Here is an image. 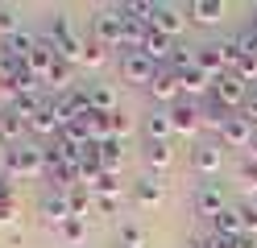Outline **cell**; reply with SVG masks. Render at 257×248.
I'll use <instances>...</instances> for the list:
<instances>
[{"label":"cell","instance_id":"35","mask_svg":"<svg viewBox=\"0 0 257 248\" xmlns=\"http://www.w3.org/2000/svg\"><path fill=\"white\" fill-rule=\"evenodd\" d=\"M236 211H240V227L249 236H257V207H236Z\"/></svg>","mask_w":257,"mask_h":248},{"label":"cell","instance_id":"23","mask_svg":"<svg viewBox=\"0 0 257 248\" xmlns=\"http://www.w3.org/2000/svg\"><path fill=\"white\" fill-rule=\"evenodd\" d=\"M212 231H216V236H245V227H240V211L236 207H224L220 215H216V219H212Z\"/></svg>","mask_w":257,"mask_h":248},{"label":"cell","instance_id":"18","mask_svg":"<svg viewBox=\"0 0 257 248\" xmlns=\"http://www.w3.org/2000/svg\"><path fill=\"white\" fill-rule=\"evenodd\" d=\"M34 46H38V38L29 29H21V33H9V38H0V54H9L13 62H25L29 54H34Z\"/></svg>","mask_w":257,"mask_h":248},{"label":"cell","instance_id":"17","mask_svg":"<svg viewBox=\"0 0 257 248\" xmlns=\"http://www.w3.org/2000/svg\"><path fill=\"white\" fill-rule=\"evenodd\" d=\"M174 75H179L183 95H212V87H216V79L207 71H199V66H187V71H174Z\"/></svg>","mask_w":257,"mask_h":248},{"label":"cell","instance_id":"9","mask_svg":"<svg viewBox=\"0 0 257 248\" xmlns=\"http://www.w3.org/2000/svg\"><path fill=\"white\" fill-rule=\"evenodd\" d=\"M253 137H257V128L240 112H232L228 120H224V128H220V145H228V149H249Z\"/></svg>","mask_w":257,"mask_h":248},{"label":"cell","instance_id":"16","mask_svg":"<svg viewBox=\"0 0 257 248\" xmlns=\"http://www.w3.org/2000/svg\"><path fill=\"white\" fill-rule=\"evenodd\" d=\"M195 66H199V71H207L212 79L228 75V62H224V46H220V42H207V46H199V50H195Z\"/></svg>","mask_w":257,"mask_h":248},{"label":"cell","instance_id":"25","mask_svg":"<svg viewBox=\"0 0 257 248\" xmlns=\"http://www.w3.org/2000/svg\"><path fill=\"white\" fill-rule=\"evenodd\" d=\"M116 244H124V248H146L150 236H146V227H141L137 219H120V236H116Z\"/></svg>","mask_w":257,"mask_h":248},{"label":"cell","instance_id":"32","mask_svg":"<svg viewBox=\"0 0 257 248\" xmlns=\"http://www.w3.org/2000/svg\"><path fill=\"white\" fill-rule=\"evenodd\" d=\"M9 33H21V13L13 5H0V38H9Z\"/></svg>","mask_w":257,"mask_h":248},{"label":"cell","instance_id":"22","mask_svg":"<svg viewBox=\"0 0 257 248\" xmlns=\"http://www.w3.org/2000/svg\"><path fill=\"white\" fill-rule=\"evenodd\" d=\"M87 190H91L95 198H120V174H116V170L95 174V178L87 182Z\"/></svg>","mask_w":257,"mask_h":248},{"label":"cell","instance_id":"30","mask_svg":"<svg viewBox=\"0 0 257 248\" xmlns=\"http://www.w3.org/2000/svg\"><path fill=\"white\" fill-rule=\"evenodd\" d=\"M58 236L67 240V244H83L87 240V219H75V215H71V219L58 227Z\"/></svg>","mask_w":257,"mask_h":248},{"label":"cell","instance_id":"3","mask_svg":"<svg viewBox=\"0 0 257 248\" xmlns=\"http://www.w3.org/2000/svg\"><path fill=\"white\" fill-rule=\"evenodd\" d=\"M5 174H21V178H42L46 174V149L42 145H17V149H9V165H5Z\"/></svg>","mask_w":257,"mask_h":248},{"label":"cell","instance_id":"41","mask_svg":"<svg viewBox=\"0 0 257 248\" xmlns=\"http://www.w3.org/2000/svg\"><path fill=\"white\" fill-rule=\"evenodd\" d=\"M249 17H253V21H249V25H253V29H257V5H253V9H249Z\"/></svg>","mask_w":257,"mask_h":248},{"label":"cell","instance_id":"38","mask_svg":"<svg viewBox=\"0 0 257 248\" xmlns=\"http://www.w3.org/2000/svg\"><path fill=\"white\" fill-rule=\"evenodd\" d=\"M116 203H120V198H95V207H100L104 215H112V211H116Z\"/></svg>","mask_w":257,"mask_h":248},{"label":"cell","instance_id":"13","mask_svg":"<svg viewBox=\"0 0 257 248\" xmlns=\"http://www.w3.org/2000/svg\"><path fill=\"white\" fill-rule=\"evenodd\" d=\"M150 95L158 99V104H179V95H183V87H179V75L170 71V66H162V71L154 75V83H150Z\"/></svg>","mask_w":257,"mask_h":248},{"label":"cell","instance_id":"33","mask_svg":"<svg viewBox=\"0 0 257 248\" xmlns=\"http://www.w3.org/2000/svg\"><path fill=\"white\" fill-rule=\"evenodd\" d=\"M124 132H128V116L124 112H112L108 116V137H120L124 141Z\"/></svg>","mask_w":257,"mask_h":248},{"label":"cell","instance_id":"43","mask_svg":"<svg viewBox=\"0 0 257 248\" xmlns=\"http://www.w3.org/2000/svg\"><path fill=\"white\" fill-rule=\"evenodd\" d=\"M120 248H124V244H120Z\"/></svg>","mask_w":257,"mask_h":248},{"label":"cell","instance_id":"34","mask_svg":"<svg viewBox=\"0 0 257 248\" xmlns=\"http://www.w3.org/2000/svg\"><path fill=\"white\" fill-rule=\"evenodd\" d=\"M108 46H100V42H87V50H83V66H100L108 54H104Z\"/></svg>","mask_w":257,"mask_h":248},{"label":"cell","instance_id":"2","mask_svg":"<svg viewBox=\"0 0 257 248\" xmlns=\"http://www.w3.org/2000/svg\"><path fill=\"white\" fill-rule=\"evenodd\" d=\"M91 42H100V46H120L124 50V17L116 5H108L91 17Z\"/></svg>","mask_w":257,"mask_h":248},{"label":"cell","instance_id":"8","mask_svg":"<svg viewBox=\"0 0 257 248\" xmlns=\"http://www.w3.org/2000/svg\"><path fill=\"white\" fill-rule=\"evenodd\" d=\"M191 207H195V215H207V219H216V215L228 207V203H224L220 182H199L195 194H191Z\"/></svg>","mask_w":257,"mask_h":248},{"label":"cell","instance_id":"21","mask_svg":"<svg viewBox=\"0 0 257 248\" xmlns=\"http://www.w3.org/2000/svg\"><path fill=\"white\" fill-rule=\"evenodd\" d=\"M87 104H91L95 112L112 116V112H116V91H112L108 83H87Z\"/></svg>","mask_w":257,"mask_h":248},{"label":"cell","instance_id":"29","mask_svg":"<svg viewBox=\"0 0 257 248\" xmlns=\"http://www.w3.org/2000/svg\"><path fill=\"white\" fill-rule=\"evenodd\" d=\"M67 198H71V215H75V219H87V211L95 207V194H91L87 186H75V190H67Z\"/></svg>","mask_w":257,"mask_h":248},{"label":"cell","instance_id":"14","mask_svg":"<svg viewBox=\"0 0 257 248\" xmlns=\"http://www.w3.org/2000/svg\"><path fill=\"white\" fill-rule=\"evenodd\" d=\"M166 116H170L174 137H191V132L203 124V116H199V108H195V104H174V108H166Z\"/></svg>","mask_w":257,"mask_h":248},{"label":"cell","instance_id":"6","mask_svg":"<svg viewBox=\"0 0 257 248\" xmlns=\"http://www.w3.org/2000/svg\"><path fill=\"white\" fill-rule=\"evenodd\" d=\"M212 95H216V99H220V104L228 108V112H236V108L245 112V104H249V83H240V79L228 71V75H220V79H216Z\"/></svg>","mask_w":257,"mask_h":248},{"label":"cell","instance_id":"40","mask_svg":"<svg viewBox=\"0 0 257 248\" xmlns=\"http://www.w3.org/2000/svg\"><path fill=\"white\" fill-rule=\"evenodd\" d=\"M249 157H253V161H257V137H253V145H249Z\"/></svg>","mask_w":257,"mask_h":248},{"label":"cell","instance_id":"42","mask_svg":"<svg viewBox=\"0 0 257 248\" xmlns=\"http://www.w3.org/2000/svg\"><path fill=\"white\" fill-rule=\"evenodd\" d=\"M187 248H207V240H195V244H187Z\"/></svg>","mask_w":257,"mask_h":248},{"label":"cell","instance_id":"4","mask_svg":"<svg viewBox=\"0 0 257 248\" xmlns=\"http://www.w3.org/2000/svg\"><path fill=\"white\" fill-rule=\"evenodd\" d=\"M158 75V66L141 54V50H120V79L124 83H141V87H150Z\"/></svg>","mask_w":257,"mask_h":248},{"label":"cell","instance_id":"20","mask_svg":"<svg viewBox=\"0 0 257 248\" xmlns=\"http://www.w3.org/2000/svg\"><path fill=\"white\" fill-rule=\"evenodd\" d=\"M46 83L54 87V95H67V91H75V62L58 58V62H54V71L46 75Z\"/></svg>","mask_w":257,"mask_h":248},{"label":"cell","instance_id":"36","mask_svg":"<svg viewBox=\"0 0 257 248\" xmlns=\"http://www.w3.org/2000/svg\"><path fill=\"white\" fill-rule=\"evenodd\" d=\"M240 178H245V186L257 190V161H253V157H245V165H240Z\"/></svg>","mask_w":257,"mask_h":248},{"label":"cell","instance_id":"27","mask_svg":"<svg viewBox=\"0 0 257 248\" xmlns=\"http://www.w3.org/2000/svg\"><path fill=\"white\" fill-rule=\"evenodd\" d=\"M199 116H203V124H212V128L220 132V128H224V120H228L232 112L224 108V104H220L216 95H207V99H203V108H199Z\"/></svg>","mask_w":257,"mask_h":248},{"label":"cell","instance_id":"26","mask_svg":"<svg viewBox=\"0 0 257 248\" xmlns=\"http://www.w3.org/2000/svg\"><path fill=\"white\" fill-rule=\"evenodd\" d=\"M146 161L154 165V174H158V170H166V165L174 161V149H170V141H146Z\"/></svg>","mask_w":257,"mask_h":248},{"label":"cell","instance_id":"12","mask_svg":"<svg viewBox=\"0 0 257 248\" xmlns=\"http://www.w3.org/2000/svg\"><path fill=\"white\" fill-rule=\"evenodd\" d=\"M162 198H166V182L158 178V174H141L133 182V203L137 207H158Z\"/></svg>","mask_w":257,"mask_h":248},{"label":"cell","instance_id":"15","mask_svg":"<svg viewBox=\"0 0 257 248\" xmlns=\"http://www.w3.org/2000/svg\"><path fill=\"white\" fill-rule=\"evenodd\" d=\"M25 128H29L25 116H17L13 108H0V145H9V149L25 145V141H21V137H25Z\"/></svg>","mask_w":257,"mask_h":248},{"label":"cell","instance_id":"1","mask_svg":"<svg viewBox=\"0 0 257 248\" xmlns=\"http://www.w3.org/2000/svg\"><path fill=\"white\" fill-rule=\"evenodd\" d=\"M50 42H54V50H58L67 62H83L87 38H79V33H75L71 13H54V17H50Z\"/></svg>","mask_w":257,"mask_h":248},{"label":"cell","instance_id":"39","mask_svg":"<svg viewBox=\"0 0 257 248\" xmlns=\"http://www.w3.org/2000/svg\"><path fill=\"white\" fill-rule=\"evenodd\" d=\"M236 248H257V236H249V231H245V236H236Z\"/></svg>","mask_w":257,"mask_h":248},{"label":"cell","instance_id":"31","mask_svg":"<svg viewBox=\"0 0 257 248\" xmlns=\"http://www.w3.org/2000/svg\"><path fill=\"white\" fill-rule=\"evenodd\" d=\"M21 66H25V62H13L9 54H0V87L17 91V75H21Z\"/></svg>","mask_w":257,"mask_h":248},{"label":"cell","instance_id":"5","mask_svg":"<svg viewBox=\"0 0 257 248\" xmlns=\"http://www.w3.org/2000/svg\"><path fill=\"white\" fill-rule=\"evenodd\" d=\"M150 29L166 33V38L174 42V38H179V33L187 29V13H183L179 5H166V0H154V21H150Z\"/></svg>","mask_w":257,"mask_h":248},{"label":"cell","instance_id":"10","mask_svg":"<svg viewBox=\"0 0 257 248\" xmlns=\"http://www.w3.org/2000/svg\"><path fill=\"white\" fill-rule=\"evenodd\" d=\"M191 165H195L199 174H220V165H224V149H220V141H199L195 149H191Z\"/></svg>","mask_w":257,"mask_h":248},{"label":"cell","instance_id":"28","mask_svg":"<svg viewBox=\"0 0 257 248\" xmlns=\"http://www.w3.org/2000/svg\"><path fill=\"white\" fill-rule=\"evenodd\" d=\"M120 157H124L120 137H104V141H100V161H104V170H116V174H120Z\"/></svg>","mask_w":257,"mask_h":248},{"label":"cell","instance_id":"37","mask_svg":"<svg viewBox=\"0 0 257 248\" xmlns=\"http://www.w3.org/2000/svg\"><path fill=\"white\" fill-rule=\"evenodd\" d=\"M207 248H236V240L232 236H216V231H212V236H207Z\"/></svg>","mask_w":257,"mask_h":248},{"label":"cell","instance_id":"7","mask_svg":"<svg viewBox=\"0 0 257 248\" xmlns=\"http://www.w3.org/2000/svg\"><path fill=\"white\" fill-rule=\"evenodd\" d=\"M38 215H42V223H46V227H62V223L71 219V198H67V190H50V194H42Z\"/></svg>","mask_w":257,"mask_h":248},{"label":"cell","instance_id":"11","mask_svg":"<svg viewBox=\"0 0 257 248\" xmlns=\"http://www.w3.org/2000/svg\"><path fill=\"white\" fill-rule=\"evenodd\" d=\"M58 58H62V54L54 50V42H50V38H38V46H34V54L25 58V66L38 75V83H46V75L54 71V62H58Z\"/></svg>","mask_w":257,"mask_h":248},{"label":"cell","instance_id":"19","mask_svg":"<svg viewBox=\"0 0 257 248\" xmlns=\"http://www.w3.org/2000/svg\"><path fill=\"white\" fill-rule=\"evenodd\" d=\"M220 17H224L220 0H191L187 5V21H195V25H216Z\"/></svg>","mask_w":257,"mask_h":248},{"label":"cell","instance_id":"24","mask_svg":"<svg viewBox=\"0 0 257 248\" xmlns=\"http://www.w3.org/2000/svg\"><path fill=\"white\" fill-rule=\"evenodd\" d=\"M170 137H174V128H170L166 108L150 112V116H146V141H170Z\"/></svg>","mask_w":257,"mask_h":248}]
</instances>
